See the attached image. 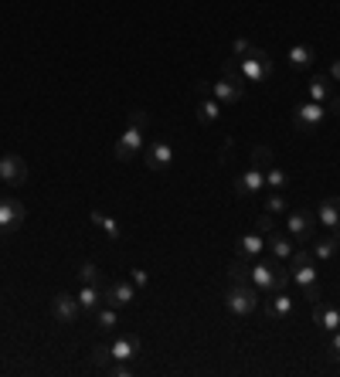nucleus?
Listing matches in <instances>:
<instances>
[{"instance_id": "nucleus-1", "label": "nucleus", "mask_w": 340, "mask_h": 377, "mask_svg": "<svg viewBox=\"0 0 340 377\" xmlns=\"http://www.w3.org/2000/svg\"><path fill=\"white\" fill-rule=\"evenodd\" d=\"M289 282H293V272L283 269V265H276V262H252V286L259 289V293H283Z\"/></svg>"}, {"instance_id": "nucleus-2", "label": "nucleus", "mask_w": 340, "mask_h": 377, "mask_svg": "<svg viewBox=\"0 0 340 377\" xmlns=\"http://www.w3.org/2000/svg\"><path fill=\"white\" fill-rule=\"evenodd\" d=\"M225 309L232 316H252L259 309V289L252 282H232V289L225 293Z\"/></svg>"}, {"instance_id": "nucleus-3", "label": "nucleus", "mask_w": 340, "mask_h": 377, "mask_svg": "<svg viewBox=\"0 0 340 377\" xmlns=\"http://www.w3.org/2000/svg\"><path fill=\"white\" fill-rule=\"evenodd\" d=\"M238 68H242V78H245V82H269L272 72H276L272 58L262 48H252L245 58H238Z\"/></svg>"}, {"instance_id": "nucleus-4", "label": "nucleus", "mask_w": 340, "mask_h": 377, "mask_svg": "<svg viewBox=\"0 0 340 377\" xmlns=\"http://www.w3.org/2000/svg\"><path fill=\"white\" fill-rule=\"evenodd\" d=\"M316 211H289L286 218V231L289 238L296 242V245H306V242H313L316 238Z\"/></svg>"}, {"instance_id": "nucleus-5", "label": "nucleus", "mask_w": 340, "mask_h": 377, "mask_svg": "<svg viewBox=\"0 0 340 377\" xmlns=\"http://www.w3.org/2000/svg\"><path fill=\"white\" fill-rule=\"evenodd\" d=\"M323 116H327V109L320 105V102H300L296 109H293V129L296 133H316L320 126H323Z\"/></svg>"}, {"instance_id": "nucleus-6", "label": "nucleus", "mask_w": 340, "mask_h": 377, "mask_svg": "<svg viewBox=\"0 0 340 377\" xmlns=\"http://www.w3.org/2000/svg\"><path fill=\"white\" fill-rule=\"evenodd\" d=\"M24 204L17 198H0V235H14L24 225Z\"/></svg>"}, {"instance_id": "nucleus-7", "label": "nucleus", "mask_w": 340, "mask_h": 377, "mask_svg": "<svg viewBox=\"0 0 340 377\" xmlns=\"http://www.w3.org/2000/svg\"><path fill=\"white\" fill-rule=\"evenodd\" d=\"M143 150V129H136V126H126V133L116 140V160L119 163H133L136 156Z\"/></svg>"}, {"instance_id": "nucleus-8", "label": "nucleus", "mask_w": 340, "mask_h": 377, "mask_svg": "<svg viewBox=\"0 0 340 377\" xmlns=\"http://www.w3.org/2000/svg\"><path fill=\"white\" fill-rule=\"evenodd\" d=\"M208 92L221 102V105H235V102H242V96H245V78H221V82H211Z\"/></svg>"}, {"instance_id": "nucleus-9", "label": "nucleus", "mask_w": 340, "mask_h": 377, "mask_svg": "<svg viewBox=\"0 0 340 377\" xmlns=\"http://www.w3.org/2000/svg\"><path fill=\"white\" fill-rule=\"evenodd\" d=\"M133 300H136V286H133V282L116 279V282L103 286V306H116V309H123V306H130Z\"/></svg>"}, {"instance_id": "nucleus-10", "label": "nucleus", "mask_w": 340, "mask_h": 377, "mask_svg": "<svg viewBox=\"0 0 340 377\" xmlns=\"http://www.w3.org/2000/svg\"><path fill=\"white\" fill-rule=\"evenodd\" d=\"M52 316L58 323H65V327H72L75 320L82 316V306H79V296H68V293H58L52 300Z\"/></svg>"}, {"instance_id": "nucleus-11", "label": "nucleus", "mask_w": 340, "mask_h": 377, "mask_svg": "<svg viewBox=\"0 0 340 377\" xmlns=\"http://www.w3.org/2000/svg\"><path fill=\"white\" fill-rule=\"evenodd\" d=\"M0 180H3V184H10V187H21V184L27 180V163L17 156V153L0 156Z\"/></svg>"}, {"instance_id": "nucleus-12", "label": "nucleus", "mask_w": 340, "mask_h": 377, "mask_svg": "<svg viewBox=\"0 0 340 377\" xmlns=\"http://www.w3.org/2000/svg\"><path fill=\"white\" fill-rule=\"evenodd\" d=\"M259 191H265V170H259V167H249V170L235 180V194H238V198H256Z\"/></svg>"}, {"instance_id": "nucleus-13", "label": "nucleus", "mask_w": 340, "mask_h": 377, "mask_svg": "<svg viewBox=\"0 0 340 377\" xmlns=\"http://www.w3.org/2000/svg\"><path fill=\"white\" fill-rule=\"evenodd\" d=\"M109 350H112V360H140L143 357V343L136 340V337H116L112 343H109Z\"/></svg>"}, {"instance_id": "nucleus-14", "label": "nucleus", "mask_w": 340, "mask_h": 377, "mask_svg": "<svg viewBox=\"0 0 340 377\" xmlns=\"http://www.w3.org/2000/svg\"><path fill=\"white\" fill-rule=\"evenodd\" d=\"M313 323L323 327L327 333H334V330H340V309L323 300H313Z\"/></svg>"}, {"instance_id": "nucleus-15", "label": "nucleus", "mask_w": 340, "mask_h": 377, "mask_svg": "<svg viewBox=\"0 0 340 377\" xmlns=\"http://www.w3.org/2000/svg\"><path fill=\"white\" fill-rule=\"evenodd\" d=\"M170 163H174V150H170V143L154 140V143L147 147V167H150V170H167Z\"/></svg>"}, {"instance_id": "nucleus-16", "label": "nucleus", "mask_w": 340, "mask_h": 377, "mask_svg": "<svg viewBox=\"0 0 340 377\" xmlns=\"http://www.w3.org/2000/svg\"><path fill=\"white\" fill-rule=\"evenodd\" d=\"M293 282L306 293V300H320V286H316V269L313 262L310 265H300V269H293Z\"/></svg>"}, {"instance_id": "nucleus-17", "label": "nucleus", "mask_w": 340, "mask_h": 377, "mask_svg": "<svg viewBox=\"0 0 340 377\" xmlns=\"http://www.w3.org/2000/svg\"><path fill=\"white\" fill-rule=\"evenodd\" d=\"M265 316H269V320H286V316H293V296H286V289H283V293H269Z\"/></svg>"}, {"instance_id": "nucleus-18", "label": "nucleus", "mask_w": 340, "mask_h": 377, "mask_svg": "<svg viewBox=\"0 0 340 377\" xmlns=\"http://www.w3.org/2000/svg\"><path fill=\"white\" fill-rule=\"evenodd\" d=\"M286 61H289V68H293V72H306V68L316 61V51L310 48V45H293L289 54H286Z\"/></svg>"}, {"instance_id": "nucleus-19", "label": "nucleus", "mask_w": 340, "mask_h": 377, "mask_svg": "<svg viewBox=\"0 0 340 377\" xmlns=\"http://www.w3.org/2000/svg\"><path fill=\"white\" fill-rule=\"evenodd\" d=\"M340 249V228H330V235L327 238H316L313 242V258H320V262H327V258H334Z\"/></svg>"}, {"instance_id": "nucleus-20", "label": "nucleus", "mask_w": 340, "mask_h": 377, "mask_svg": "<svg viewBox=\"0 0 340 377\" xmlns=\"http://www.w3.org/2000/svg\"><path fill=\"white\" fill-rule=\"evenodd\" d=\"M316 221L323 228H340V198H323L316 207Z\"/></svg>"}, {"instance_id": "nucleus-21", "label": "nucleus", "mask_w": 340, "mask_h": 377, "mask_svg": "<svg viewBox=\"0 0 340 377\" xmlns=\"http://www.w3.org/2000/svg\"><path fill=\"white\" fill-rule=\"evenodd\" d=\"M265 249H269V255H272L276 262H283V258L293 255V238H289V235H279V231H272V235H265Z\"/></svg>"}, {"instance_id": "nucleus-22", "label": "nucleus", "mask_w": 340, "mask_h": 377, "mask_svg": "<svg viewBox=\"0 0 340 377\" xmlns=\"http://www.w3.org/2000/svg\"><path fill=\"white\" fill-rule=\"evenodd\" d=\"M306 89H310V102H320V105H327V99L334 96L330 78H327V75H313L310 82H306Z\"/></svg>"}, {"instance_id": "nucleus-23", "label": "nucleus", "mask_w": 340, "mask_h": 377, "mask_svg": "<svg viewBox=\"0 0 340 377\" xmlns=\"http://www.w3.org/2000/svg\"><path fill=\"white\" fill-rule=\"evenodd\" d=\"M262 249H265V238H262L259 231H249V235L238 238V255L242 258H256Z\"/></svg>"}, {"instance_id": "nucleus-24", "label": "nucleus", "mask_w": 340, "mask_h": 377, "mask_svg": "<svg viewBox=\"0 0 340 377\" xmlns=\"http://www.w3.org/2000/svg\"><path fill=\"white\" fill-rule=\"evenodd\" d=\"M218 116H221V102L214 99V96L198 102V123L201 126H214L218 123Z\"/></svg>"}, {"instance_id": "nucleus-25", "label": "nucleus", "mask_w": 340, "mask_h": 377, "mask_svg": "<svg viewBox=\"0 0 340 377\" xmlns=\"http://www.w3.org/2000/svg\"><path fill=\"white\" fill-rule=\"evenodd\" d=\"M79 306L85 309V313L99 309V306H103V286H82L79 289Z\"/></svg>"}, {"instance_id": "nucleus-26", "label": "nucleus", "mask_w": 340, "mask_h": 377, "mask_svg": "<svg viewBox=\"0 0 340 377\" xmlns=\"http://www.w3.org/2000/svg\"><path fill=\"white\" fill-rule=\"evenodd\" d=\"M92 323H96V330H103V333L116 330L119 327V323H116V306H99V309H92Z\"/></svg>"}, {"instance_id": "nucleus-27", "label": "nucleus", "mask_w": 340, "mask_h": 377, "mask_svg": "<svg viewBox=\"0 0 340 377\" xmlns=\"http://www.w3.org/2000/svg\"><path fill=\"white\" fill-rule=\"evenodd\" d=\"M228 279L232 282H252V258H242L238 255L235 262L228 265Z\"/></svg>"}, {"instance_id": "nucleus-28", "label": "nucleus", "mask_w": 340, "mask_h": 377, "mask_svg": "<svg viewBox=\"0 0 340 377\" xmlns=\"http://www.w3.org/2000/svg\"><path fill=\"white\" fill-rule=\"evenodd\" d=\"M79 282L82 286H103V272L96 262H82L79 265Z\"/></svg>"}, {"instance_id": "nucleus-29", "label": "nucleus", "mask_w": 340, "mask_h": 377, "mask_svg": "<svg viewBox=\"0 0 340 377\" xmlns=\"http://www.w3.org/2000/svg\"><path fill=\"white\" fill-rule=\"evenodd\" d=\"M89 218H92V225H96V228H103L109 238H119V225H116V221H112L109 214H103V211H92Z\"/></svg>"}, {"instance_id": "nucleus-30", "label": "nucleus", "mask_w": 340, "mask_h": 377, "mask_svg": "<svg viewBox=\"0 0 340 377\" xmlns=\"http://www.w3.org/2000/svg\"><path fill=\"white\" fill-rule=\"evenodd\" d=\"M286 184H289V177L283 174L279 167H269V170H265V191H283Z\"/></svg>"}, {"instance_id": "nucleus-31", "label": "nucleus", "mask_w": 340, "mask_h": 377, "mask_svg": "<svg viewBox=\"0 0 340 377\" xmlns=\"http://www.w3.org/2000/svg\"><path fill=\"white\" fill-rule=\"evenodd\" d=\"M276 160H272V150L269 147H252V167H259V170H269Z\"/></svg>"}, {"instance_id": "nucleus-32", "label": "nucleus", "mask_w": 340, "mask_h": 377, "mask_svg": "<svg viewBox=\"0 0 340 377\" xmlns=\"http://www.w3.org/2000/svg\"><path fill=\"white\" fill-rule=\"evenodd\" d=\"M109 360H112V350L103 347V343L92 347V353H89V364H92V367H109Z\"/></svg>"}, {"instance_id": "nucleus-33", "label": "nucleus", "mask_w": 340, "mask_h": 377, "mask_svg": "<svg viewBox=\"0 0 340 377\" xmlns=\"http://www.w3.org/2000/svg\"><path fill=\"white\" fill-rule=\"evenodd\" d=\"M105 374H109V377H130L133 374V364H130V360H112V364L105 367Z\"/></svg>"}, {"instance_id": "nucleus-34", "label": "nucleus", "mask_w": 340, "mask_h": 377, "mask_svg": "<svg viewBox=\"0 0 340 377\" xmlns=\"http://www.w3.org/2000/svg\"><path fill=\"white\" fill-rule=\"evenodd\" d=\"M265 211L269 214H286V198L283 194H269L265 198Z\"/></svg>"}, {"instance_id": "nucleus-35", "label": "nucleus", "mask_w": 340, "mask_h": 377, "mask_svg": "<svg viewBox=\"0 0 340 377\" xmlns=\"http://www.w3.org/2000/svg\"><path fill=\"white\" fill-rule=\"evenodd\" d=\"M252 48H256V45H252L249 38H235V41H232V54H235V58H245Z\"/></svg>"}, {"instance_id": "nucleus-36", "label": "nucleus", "mask_w": 340, "mask_h": 377, "mask_svg": "<svg viewBox=\"0 0 340 377\" xmlns=\"http://www.w3.org/2000/svg\"><path fill=\"white\" fill-rule=\"evenodd\" d=\"M256 231H259L262 238H265V235H272V231H276V225H272V214H269V211H265V214H262L259 221H256Z\"/></svg>"}, {"instance_id": "nucleus-37", "label": "nucleus", "mask_w": 340, "mask_h": 377, "mask_svg": "<svg viewBox=\"0 0 340 377\" xmlns=\"http://www.w3.org/2000/svg\"><path fill=\"white\" fill-rule=\"evenodd\" d=\"M130 126H136V129H147V126H150V116H147L143 109H133V112H130Z\"/></svg>"}, {"instance_id": "nucleus-38", "label": "nucleus", "mask_w": 340, "mask_h": 377, "mask_svg": "<svg viewBox=\"0 0 340 377\" xmlns=\"http://www.w3.org/2000/svg\"><path fill=\"white\" fill-rule=\"evenodd\" d=\"M130 282L136 286V289H147V282H150V276H147L143 269H130Z\"/></svg>"}, {"instance_id": "nucleus-39", "label": "nucleus", "mask_w": 340, "mask_h": 377, "mask_svg": "<svg viewBox=\"0 0 340 377\" xmlns=\"http://www.w3.org/2000/svg\"><path fill=\"white\" fill-rule=\"evenodd\" d=\"M327 353H330L334 360H340V330H334V333H330V343H327Z\"/></svg>"}, {"instance_id": "nucleus-40", "label": "nucleus", "mask_w": 340, "mask_h": 377, "mask_svg": "<svg viewBox=\"0 0 340 377\" xmlns=\"http://www.w3.org/2000/svg\"><path fill=\"white\" fill-rule=\"evenodd\" d=\"M327 105H330V109H334V112L340 116V96H330V99H327Z\"/></svg>"}, {"instance_id": "nucleus-41", "label": "nucleus", "mask_w": 340, "mask_h": 377, "mask_svg": "<svg viewBox=\"0 0 340 377\" xmlns=\"http://www.w3.org/2000/svg\"><path fill=\"white\" fill-rule=\"evenodd\" d=\"M330 78H337V82H340V58L330 65Z\"/></svg>"}]
</instances>
